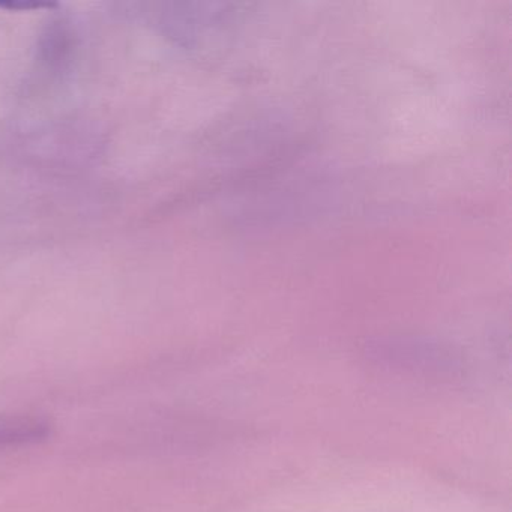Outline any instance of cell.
<instances>
[{
	"label": "cell",
	"mask_w": 512,
	"mask_h": 512,
	"mask_svg": "<svg viewBox=\"0 0 512 512\" xmlns=\"http://www.w3.org/2000/svg\"><path fill=\"white\" fill-rule=\"evenodd\" d=\"M50 434V425L38 418L0 419V448L41 442Z\"/></svg>",
	"instance_id": "1"
}]
</instances>
